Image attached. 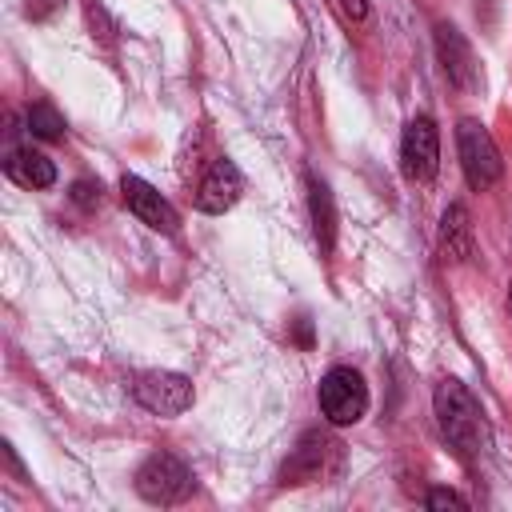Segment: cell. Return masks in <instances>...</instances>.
Returning <instances> with one entry per match:
<instances>
[{
  "label": "cell",
  "mask_w": 512,
  "mask_h": 512,
  "mask_svg": "<svg viewBox=\"0 0 512 512\" xmlns=\"http://www.w3.org/2000/svg\"><path fill=\"white\" fill-rule=\"evenodd\" d=\"M128 392L132 400L152 412V416H180L192 408L196 392H192V380L180 376V372H164V368H152V372H136L128 380Z\"/></svg>",
  "instance_id": "obj_4"
},
{
  "label": "cell",
  "mask_w": 512,
  "mask_h": 512,
  "mask_svg": "<svg viewBox=\"0 0 512 512\" xmlns=\"http://www.w3.org/2000/svg\"><path fill=\"white\" fill-rule=\"evenodd\" d=\"M472 256V224L464 204H448L440 216V260L444 264H464Z\"/></svg>",
  "instance_id": "obj_11"
},
{
  "label": "cell",
  "mask_w": 512,
  "mask_h": 512,
  "mask_svg": "<svg viewBox=\"0 0 512 512\" xmlns=\"http://www.w3.org/2000/svg\"><path fill=\"white\" fill-rule=\"evenodd\" d=\"M424 504H428L432 512H468V500L456 496L452 488H432V492L424 496Z\"/></svg>",
  "instance_id": "obj_15"
},
{
  "label": "cell",
  "mask_w": 512,
  "mask_h": 512,
  "mask_svg": "<svg viewBox=\"0 0 512 512\" xmlns=\"http://www.w3.org/2000/svg\"><path fill=\"white\" fill-rule=\"evenodd\" d=\"M72 200H76L80 208H96V204H100V184L76 180V184H72Z\"/></svg>",
  "instance_id": "obj_16"
},
{
  "label": "cell",
  "mask_w": 512,
  "mask_h": 512,
  "mask_svg": "<svg viewBox=\"0 0 512 512\" xmlns=\"http://www.w3.org/2000/svg\"><path fill=\"white\" fill-rule=\"evenodd\" d=\"M340 460V440H332L328 432H304V440L280 468V484H324L340 472Z\"/></svg>",
  "instance_id": "obj_5"
},
{
  "label": "cell",
  "mask_w": 512,
  "mask_h": 512,
  "mask_svg": "<svg viewBox=\"0 0 512 512\" xmlns=\"http://www.w3.org/2000/svg\"><path fill=\"white\" fill-rule=\"evenodd\" d=\"M432 412H436V424H440L444 440L460 456H480L488 448V420H484L476 396L456 376H444L432 388Z\"/></svg>",
  "instance_id": "obj_1"
},
{
  "label": "cell",
  "mask_w": 512,
  "mask_h": 512,
  "mask_svg": "<svg viewBox=\"0 0 512 512\" xmlns=\"http://www.w3.org/2000/svg\"><path fill=\"white\" fill-rule=\"evenodd\" d=\"M60 4H64V0H28V8H24V12H28L32 20H48Z\"/></svg>",
  "instance_id": "obj_17"
},
{
  "label": "cell",
  "mask_w": 512,
  "mask_h": 512,
  "mask_svg": "<svg viewBox=\"0 0 512 512\" xmlns=\"http://www.w3.org/2000/svg\"><path fill=\"white\" fill-rule=\"evenodd\" d=\"M240 192H244L240 168H236L228 156H216V160L208 164V172L200 176L192 204H196L200 212H208V216H220V212H228V208L240 200Z\"/></svg>",
  "instance_id": "obj_9"
},
{
  "label": "cell",
  "mask_w": 512,
  "mask_h": 512,
  "mask_svg": "<svg viewBox=\"0 0 512 512\" xmlns=\"http://www.w3.org/2000/svg\"><path fill=\"white\" fill-rule=\"evenodd\" d=\"M316 400H320V412L328 424L344 428V424H356L364 420L368 412V384L356 368L348 364H336L320 376V388H316Z\"/></svg>",
  "instance_id": "obj_3"
},
{
  "label": "cell",
  "mask_w": 512,
  "mask_h": 512,
  "mask_svg": "<svg viewBox=\"0 0 512 512\" xmlns=\"http://www.w3.org/2000/svg\"><path fill=\"white\" fill-rule=\"evenodd\" d=\"M400 168L408 180L416 184H428L440 168V132L432 124V116H416L404 124V136H400Z\"/></svg>",
  "instance_id": "obj_7"
},
{
  "label": "cell",
  "mask_w": 512,
  "mask_h": 512,
  "mask_svg": "<svg viewBox=\"0 0 512 512\" xmlns=\"http://www.w3.org/2000/svg\"><path fill=\"white\" fill-rule=\"evenodd\" d=\"M120 196H124L128 212H132L140 224H148L152 232L172 236V232L180 228V212H176V208H172L148 180H140V176H124V180H120Z\"/></svg>",
  "instance_id": "obj_10"
},
{
  "label": "cell",
  "mask_w": 512,
  "mask_h": 512,
  "mask_svg": "<svg viewBox=\"0 0 512 512\" xmlns=\"http://www.w3.org/2000/svg\"><path fill=\"white\" fill-rule=\"evenodd\" d=\"M136 492L148 504H180L192 496V472L180 456L172 452H152L140 468H136Z\"/></svg>",
  "instance_id": "obj_6"
},
{
  "label": "cell",
  "mask_w": 512,
  "mask_h": 512,
  "mask_svg": "<svg viewBox=\"0 0 512 512\" xmlns=\"http://www.w3.org/2000/svg\"><path fill=\"white\" fill-rule=\"evenodd\" d=\"M436 60H440V68H444V76H448L452 88H460V92H476L480 88L476 52L464 40V32L456 24H448V20L436 24Z\"/></svg>",
  "instance_id": "obj_8"
},
{
  "label": "cell",
  "mask_w": 512,
  "mask_h": 512,
  "mask_svg": "<svg viewBox=\"0 0 512 512\" xmlns=\"http://www.w3.org/2000/svg\"><path fill=\"white\" fill-rule=\"evenodd\" d=\"M508 312H512V280H508Z\"/></svg>",
  "instance_id": "obj_19"
},
{
  "label": "cell",
  "mask_w": 512,
  "mask_h": 512,
  "mask_svg": "<svg viewBox=\"0 0 512 512\" xmlns=\"http://www.w3.org/2000/svg\"><path fill=\"white\" fill-rule=\"evenodd\" d=\"M4 172L24 188H52L56 184V164L36 148H12L4 160Z\"/></svg>",
  "instance_id": "obj_13"
},
{
  "label": "cell",
  "mask_w": 512,
  "mask_h": 512,
  "mask_svg": "<svg viewBox=\"0 0 512 512\" xmlns=\"http://www.w3.org/2000/svg\"><path fill=\"white\" fill-rule=\"evenodd\" d=\"M28 132L40 136V140H60L64 136V116L48 104V100H36L28 108Z\"/></svg>",
  "instance_id": "obj_14"
},
{
  "label": "cell",
  "mask_w": 512,
  "mask_h": 512,
  "mask_svg": "<svg viewBox=\"0 0 512 512\" xmlns=\"http://www.w3.org/2000/svg\"><path fill=\"white\" fill-rule=\"evenodd\" d=\"M340 12H344L348 20H364V16H368V4H364V0H340Z\"/></svg>",
  "instance_id": "obj_18"
},
{
  "label": "cell",
  "mask_w": 512,
  "mask_h": 512,
  "mask_svg": "<svg viewBox=\"0 0 512 512\" xmlns=\"http://www.w3.org/2000/svg\"><path fill=\"white\" fill-rule=\"evenodd\" d=\"M456 156H460V168H464V180L472 192H484L504 176V160H500L492 132L472 116H464L456 124Z\"/></svg>",
  "instance_id": "obj_2"
},
{
  "label": "cell",
  "mask_w": 512,
  "mask_h": 512,
  "mask_svg": "<svg viewBox=\"0 0 512 512\" xmlns=\"http://www.w3.org/2000/svg\"><path fill=\"white\" fill-rule=\"evenodd\" d=\"M308 216H312L316 244L328 256L336 248V204H332V188L320 176H308Z\"/></svg>",
  "instance_id": "obj_12"
}]
</instances>
